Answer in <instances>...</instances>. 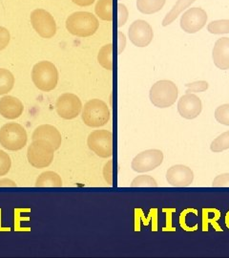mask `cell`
Returning <instances> with one entry per match:
<instances>
[{"instance_id":"cell-1","label":"cell","mask_w":229,"mask_h":258,"mask_svg":"<svg viewBox=\"0 0 229 258\" xmlns=\"http://www.w3.org/2000/svg\"><path fill=\"white\" fill-rule=\"evenodd\" d=\"M99 27V20L89 12H77L66 19L67 31L75 37H91L96 34Z\"/></svg>"},{"instance_id":"cell-2","label":"cell","mask_w":229,"mask_h":258,"mask_svg":"<svg viewBox=\"0 0 229 258\" xmlns=\"http://www.w3.org/2000/svg\"><path fill=\"white\" fill-rule=\"evenodd\" d=\"M32 81L37 89L43 92L54 90L58 83V71L51 61H39L32 69Z\"/></svg>"},{"instance_id":"cell-3","label":"cell","mask_w":229,"mask_h":258,"mask_svg":"<svg viewBox=\"0 0 229 258\" xmlns=\"http://www.w3.org/2000/svg\"><path fill=\"white\" fill-rule=\"evenodd\" d=\"M83 122L93 128L104 126L111 119L108 105L99 99H93L84 104L82 111Z\"/></svg>"},{"instance_id":"cell-4","label":"cell","mask_w":229,"mask_h":258,"mask_svg":"<svg viewBox=\"0 0 229 258\" xmlns=\"http://www.w3.org/2000/svg\"><path fill=\"white\" fill-rule=\"evenodd\" d=\"M27 141L26 130L18 122L5 123L0 128V146L7 150H21L27 145Z\"/></svg>"},{"instance_id":"cell-5","label":"cell","mask_w":229,"mask_h":258,"mask_svg":"<svg viewBox=\"0 0 229 258\" xmlns=\"http://www.w3.org/2000/svg\"><path fill=\"white\" fill-rule=\"evenodd\" d=\"M178 87L168 80L159 81L150 89L149 98L158 108H168L172 106L178 99Z\"/></svg>"},{"instance_id":"cell-6","label":"cell","mask_w":229,"mask_h":258,"mask_svg":"<svg viewBox=\"0 0 229 258\" xmlns=\"http://www.w3.org/2000/svg\"><path fill=\"white\" fill-rule=\"evenodd\" d=\"M55 157V148L45 140H36L28 147L29 164L36 168H45L50 166Z\"/></svg>"},{"instance_id":"cell-7","label":"cell","mask_w":229,"mask_h":258,"mask_svg":"<svg viewBox=\"0 0 229 258\" xmlns=\"http://www.w3.org/2000/svg\"><path fill=\"white\" fill-rule=\"evenodd\" d=\"M87 146L97 156L111 158L113 156V134L107 129L95 130L87 138Z\"/></svg>"},{"instance_id":"cell-8","label":"cell","mask_w":229,"mask_h":258,"mask_svg":"<svg viewBox=\"0 0 229 258\" xmlns=\"http://www.w3.org/2000/svg\"><path fill=\"white\" fill-rule=\"evenodd\" d=\"M83 102L81 99L72 93H65L58 97L55 102L57 115L64 120H73L83 111Z\"/></svg>"},{"instance_id":"cell-9","label":"cell","mask_w":229,"mask_h":258,"mask_svg":"<svg viewBox=\"0 0 229 258\" xmlns=\"http://www.w3.org/2000/svg\"><path fill=\"white\" fill-rule=\"evenodd\" d=\"M31 23L35 31L43 38H51L56 33V24L54 17L46 10H34L31 14Z\"/></svg>"},{"instance_id":"cell-10","label":"cell","mask_w":229,"mask_h":258,"mask_svg":"<svg viewBox=\"0 0 229 258\" xmlns=\"http://www.w3.org/2000/svg\"><path fill=\"white\" fill-rule=\"evenodd\" d=\"M164 162V153L159 149H148L138 153L132 161L131 167L134 171L143 173L152 171Z\"/></svg>"},{"instance_id":"cell-11","label":"cell","mask_w":229,"mask_h":258,"mask_svg":"<svg viewBox=\"0 0 229 258\" xmlns=\"http://www.w3.org/2000/svg\"><path fill=\"white\" fill-rule=\"evenodd\" d=\"M128 36L131 42L137 47H146L154 37L153 29L145 20L137 19L129 27Z\"/></svg>"},{"instance_id":"cell-12","label":"cell","mask_w":229,"mask_h":258,"mask_svg":"<svg viewBox=\"0 0 229 258\" xmlns=\"http://www.w3.org/2000/svg\"><path fill=\"white\" fill-rule=\"evenodd\" d=\"M207 15L202 8L194 7L187 10L181 18V28L187 34H195L206 24Z\"/></svg>"},{"instance_id":"cell-13","label":"cell","mask_w":229,"mask_h":258,"mask_svg":"<svg viewBox=\"0 0 229 258\" xmlns=\"http://www.w3.org/2000/svg\"><path fill=\"white\" fill-rule=\"evenodd\" d=\"M202 110L201 99L192 93L183 95L178 102L179 114L184 119L193 120L202 113Z\"/></svg>"},{"instance_id":"cell-14","label":"cell","mask_w":229,"mask_h":258,"mask_svg":"<svg viewBox=\"0 0 229 258\" xmlns=\"http://www.w3.org/2000/svg\"><path fill=\"white\" fill-rule=\"evenodd\" d=\"M194 173L191 168L183 165H176L168 168L166 172V181L176 187H185L192 184Z\"/></svg>"},{"instance_id":"cell-15","label":"cell","mask_w":229,"mask_h":258,"mask_svg":"<svg viewBox=\"0 0 229 258\" xmlns=\"http://www.w3.org/2000/svg\"><path fill=\"white\" fill-rule=\"evenodd\" d=\"M24 106L20 100L13 96H4L0 99V115L8 120H16L23 114Z\"/></svg>"},{"instance_id":"cell-16","label":"cell","mask_w":229,"mask_h":258,"mask_svg":"<svg viewBox=\"0 0 229 258\" xmlns=\"http://www.w3.org/2000/svg\"><path fill=\"white\" fill-rule=\"evenodd\" d=\"M32 140H45L54 147L55 150L60 148L62 143L60 132L51 124H41L37 126L32 135Z\"/></svg>"},{"instance_id":"cell-17","label":"cell","mask_w":229,"mask_h":258,"mask_svg":"<svg viewBox=\"0 0 229 258\" xmlns=\"http://www.w3.org/2000/svg\"><path fill=\"white\" fill-rule=\"evenodd\" d=\"M212 58L216 67L221 70L229 69V38H219L213 48Z\"/></svg>"},{"instance_id":"cell-18","label":"cell","mask_w":229,"mask_h":258,"mask_svg":"<svg viewBox=\"0 0 229 258\" xmlns=\"http://www.w3.org/2000/svg\"><path fill=\"white\" fill-rule=\"evenodd\" d=\"M61 177L54 171H45L37 177L35 185L37 187H61Z\"/></svg>"},{"instance_id":"cell-19","label":"cell","mask_w":229,"mask_h":258,"mask_svg":"<svg viewBox=\"0 0 229 258\" xmlns=\"http://www.w3.org/2000/svg\"><path fill=\"white\" fill-rule=\"evenodd\" d=\"M196 0H178L176 2L173 8L170 10V12L165 16V19L163 20V26L166 27L170 25L176 19L183 13L184 10L191 6Z\"/></svg>"},{"instance_id":"cell-20","label":"cell","mask_w":229,"mask_h":258,"mask_svg":"<svg viewBox=\"0 0 229 258\" xmlns=\"http://www.w3.org/2000/svg\"><path fill=\"white\" fill-rule=\"evenodd\" d=\"M166 0H137V8L144 15H152L161 11Z\"/></svg>"},{"instance_id":"cell-21","label":"cell","mask_w":229,"mask_h":258,"mask_svg":"<svg viewBox=\"0 0 229 258\" xmlns=\"http://www.w3.org/2000/svg\"><path fill=\"white\" fill-rule=\"evenodd\" d=\"M96 15L104 21L113 20V0H98L95 7Z\"/></svg>"},{"instance_id":"cell-22","label":"cell","mask_w":229,"mask_h":258,"mask_svg":"<svg viewBox=\"0 0 229 258\" xmlns=\"http://www.w3.org/2000/svg\"><path fill=\"white\" fill-rule=\"evenodd\" d=\"M98 61L106 70H113V44L109 43L102 46L98 55Z\"/></svg>"},{"instance_id":"cell-23","label":"cell","mask_w":229,"mask_h":258,"mask_svg":"<svg viewBox=\"0 0 229 258\" xmlns=\"http://www.w3.org/2000/svg\"><path fill=\"white\" fill-rule=\"evenodd\" d=\"M15 77L8 69L0 68V96L12 91L15 85Z\"/></svg>"},{"instance_id":"cell-24","label":"cell","mask_w":229,"mask_h":258,"mask_svg":"<svg viewBox=\"0 0 229 258\" xmlns=\"http://www.w3.org/2000/svg\"><path fill=\"white\" fill-rule=\"evenodd\" d=\"M220 218V212L218 210H214L213 212V217L209 218L206 209L202 210V231H208V223H210L211 225L213 226V228L217 231H222L220 229L218 221Z\"/></svg>"},{"instance_id":"cell-25","label":"cell","mask_w":229,"mask_h":258,"mask_svg":"<svg viewBox=\"0 0 229 258\" xmlns=\"http://www.w3.org/2000/svg\"><path fill=\"white\" fill-rule=\"evenodd\" d=\"M229 148V130L223 132L215 139L210 145V149L214 153H219Z\"/></svg>"},{"instance_id":"cell-26","label":"cell","mask_w":229,"mask_h":258,"mask_svg":"<svg viewBox=\"0 0 229 258\" xmlns=\"http://www.w3.org/2000/svg\"><path fill=\"white\" fill-rule=\"evenodd\" d=\"M207 31L214 35L229 34V19L211 21L207 25Z\"/></svg>"},{"instance_id":"cell-27","label":"cell","mask_w":229,"mask_h":258,"mask_svg":"<svg viewBox=\"0 0 229 258\" xmlns=\"http://www.w3.org/2000/svg\"><path fill=\"white\" fill-rule=\"evenodd\" d=\"M131 186L132 187H157L158 183L152 176L139 175L132 181Z\"/></svg>"},{"instance_id":"cell-28","label":"cell","mask_w":229,"mask_h":258,"mask_svg":"<svg viewBox=\"0 0 229 258\" xmlns=\"http://www.w3.org/2000/svg\"><path fill=\"white\" fill-rule=\"evenodd\" d=\"M215 119L220 124L229 126V103L222 104L215 110Z\"/></svg>"},{"instance_id":"cell-29","label":"cell","mask_w":229,"mask_h":258,"mask_svg":"<svg viewBox=\"0 0 229 258\" xmlns=\"http://www.w3.org/2000/svg\"><path fill=\"white\" fill-rule=\"evenodd\" d=\"M11 166H12V160L8 155V153H6L3 150H0V176L8 174Z\"/></svg>"},{"instance_id":"cell-30","label":"cell","mask_w":229,"mask_h":258,"mask_svg":"<svg viewBox=\"0 0 229 258\" xmlns=\"http://www.w3.org/2000/svg\"><path fill=\"white\" fill-rule=\"evenodd\" d=\"M189 213H194L195 216H198V212H197L195 209H186V210H184V211L181 213V215H180V225H181V227H182V229H183V231H197V230H198V225H196V226H194V227H189V226H187V224H186V222H185V218H186V216H187Z\"/></svg>"},{"instance_id":"cell-31","label":"cell","mask_w":229,"mask_h":258,"mask_svg":"<svg viewBox=\"0 0 229 258\" xmlns=\"http://www.w3.org/2000/svg\"><path fill=\"white\" fill-rule=\"evenodd\" d=\"M185 86L187 87L186 94H190V93L204 92L208 89L209 84L205 81H199V82H195V83H187V84H185Z\"/></svg>"},{"instance_id":"cell-32","label":"cell","mask_w":229,"mask_h":258,"mask_svg":"<svg viewBox=\"0 0 229 258\" xmlns=\"http://www.w3.org/2000/svg\"><path fill=\"white\" fill-rule=\"evenodd\" d=\"M128 10L124 4H118V26H123L128 19Z\"/></svg>"},{"instance_id":"cell-33","label":"cell","mask_w":229,"mask_h":258,"mask_svg":"<svg viewBox=\"0 0 229 258\" xmlns=\"http://www.w3.org/2000/svg\"><path fill=\"white\" fill-rule=\"evenodd\" d=\"M102 173H103V178L105 182L109 185H112L113 184V160H109L105 164Z\"/></svg>"},{"instance_id":"cell-34","label":"cell","mask_w":229,"mask_h":258,"mask_svg":"<svg viewBox=\"0 0 229 258\" xmlns=\"http://www.w3.org/2000/svg\"><path fill=\"white\" fill-rule=\"evenodd\" d=\"M11 36L8 29L0 26V51L9 45Z\"/></svg>"},{"instance_id":"cell-35","label":"cell","mask_w":229,"mask_h":258,"mask_svg":"<svg viewBox=\"0 0 229 258\" xmlns=\"http://www.w3.org/2000/svg\"><path fill=\"white\" fill-rule=\"evenodd\" d=\"M212 186L229 187V173H223V174L217 176L212 183Z\"/></svg>"},{"instance_id":"cell-36","label":"cell","mask_w":229,"mask_h":258,"mask_svg":"<svg viewBox=\"0 0 229 258\" xmlns=\"http://www.w3.org/2000/svg\"><path fill=\"white\" fill-rule=\"evenodd\" d=\"M163 212L166 213V227L164 228V231H176V229L172 227V214L176 212V209H164Z\"/></svg>"},{"instance_id":"cell-37","label":"cell","mask_w":229,"mask_h":258,"mask_svg":"<svg viewBox=\"0 0 229 258\" xmlns=\"http://www.w3.org/2000/svg\"><path fill=\"white\" fill-rule=\"evenodd\" d=\"M126 46V37L122 32H118V52L121 54Z\"/></svg>"},{"instance_id":"cell-38","label":"cell","mask_w":229,"mask_h":258,"mask_svg":"<svg viewBox=\"0 0 229 258\" xmlns=\"http://www.w3.org/2000/svg\"><path fill=\"white\" fill-rule=\"evenodd\" d=\"M15 187L17 186L16 182L7 179V178H3V179H0V187Z\"/></svg>"},{"instance_id":"cell-39","label":"cell","mask_w":229,"mask_h":258,"mask_svg":"<svg viewBox=\"0 0 229 258\" xmlns=\"http://www.w3.org/2000/svg\"><path fill=\"white\" fill-rule=\"evenodd\" d=\"M72 1L80 7H88V6H91L96 0H72Z\"/></svg>"},{"instance_id":"cell-40","label":"cell","mask_w":229,"mask_h":258,"mask_svg":"<svg viewBox=\"0 0 229 258\" xmlns=\"http://www.w3.org/2000/svg\"><path fill=\"white\" fill-rule=\"evenodd\" d=\"M225 225H226V228L229 229V212L225 215Z\"/></svg>"}]
</instances>
